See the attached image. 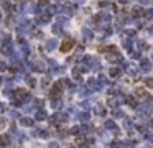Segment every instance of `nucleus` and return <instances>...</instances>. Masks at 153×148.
<instances>
[{"label":"nucleus","instance_id":"nucleus-1","mask_svg":"<svg viewBox=\"0 0 153 148\" xmlns=\"http://www.w3.org/2000/svg\"><path fill=\"white\" fill-rule=\"evenodd\" d=\"M72 45H74V41H72L71 38L64 40L63 46H61V51H64V53H66V51H69V49H71V46H72Z\"/></svg>","mask_w":153,"mask_h":148},{"label":"nucleus","instance_id":"nucleus-2","mask_svg":"<svg viewBox=\"0 0 153 148\" xmlns=\"http://www.w3.org/2000/svg\"><path fill=\"white\" fill-rule=\"evenodd\" d=\"M13 95H15L17 100H21L23 97H26V89H17V91L13 92Z\"/></svg>","mask_w":153,"mask_h":148},{"label":"nucleus","instance_id":"nucleus-3","mask_svg":"<svg viewBox=\"0 0 153 148\" xmlns=\"http://www.w3.org/2000/svg\"><path fill=\"white\" fill-rule=\"evenodd\" d=\"M2 53H4V54H10L12 53V46H10V43H8V41H5V45L2 46Z\"/></svg>","mask_w":153,"mask_h":148},{"label":"nucleus","instance_id":"nucleus-4","mask_svg":"<svg viewBox=\"0 0 153 148\" xmlns=\"http://www.w3.org/2000/svg\"><path fill=\"white\" fill-rule=\"evenodd\" d=\"M31 120H30V119H21V125H25V127H26V125H31Z\"/></svg>","mask_w":153,"mask_h":148},{"label":"nucleus","instance_id":"nucleus-5","mask_svg":"<svg viewBox=\"0 0 153 148\" xmlns=\"http://www.w3.org/2000/svg\"><path fill=\"white\" fill-rule=\"evenodd\" d=\"M36 119L43 120V119H45V112H38V114H36Z\"/></svg>","mask_w":153,"mask_h":148},{"label":"nucleus","instance_id":"nucleus-6","mask_svg":"<svg viewBox=\"0 0 153 148\" xmlns=\"http://www.w3.org/2000/svg\"><path fill=\"white\" fill-rule=\"evenodd\" d=\"M5 69H7V66L4 63H0V71H5Z\"/></svg>","mask_w":153,"mask_h":148},{"label":"nucleus","instance_id":"nucleus-7","mask_svg":"<svg viewBox=\"0 0 153 148\" xmlns=\"http://www.w3.org/2000/svg\"><path fill=\"white\" fill-rule=\"evenodd\" d=\"M4 125H5V120H4V119H0V128L4 127Z\"/></svg>","mask_w":153,"mask_h":148},{"label":"nucleus","instance_id":"nucleus-8","mask_svg":"<svg viewBox=\"0 0 153 148\" xmlns=\"http://www.w3.org/2000/svg\"><path fill=\"white\" fill-rule=\"evenodd\" d=\"M4 110H5V107L2 106V104H0V112H4Z\"/></svg>","mask_w":153,"mask_h":148}]
</instances>
